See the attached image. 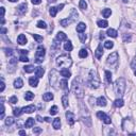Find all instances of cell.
Here are the masks:
<instances>
[{
  "label": "cell",
  "mask_w": 136,
  "mask_h": 136,
  "mask_svg": "<svg viewBox=\"0 0 136 136\" xmlns=\"http://www.w3.org/2000/svg\"><path fill=\"white\" fill-rule=\"evenodd\" d=\"M71 90L78 98H82L84 96V86L81 82L80 78L74 79L71 83Z\"/></svg>",
  "instance_id": "6da1fadb"
},
{
  "label": "cell",
  "mask_w": 136,
  "mask_h": 136,
  "mask_svg": "<svg viewBox=\"0 0 136 136\" xmlns=\"http://www.w3.org/2000/svg\"><path fill=\"white\" fill-rule=\"evenodd\" d=\"M125 80L123 78H118L115 83H114V92H115V95L118 98H121L122 96L124 95V92H125Z\"/></svg>",
  "instance_id": "7a4b0ae2"
},
{
  "label": "cell",
  "mask_w": 136,
  "mask_h": 136,
  "mask_svg": "<svg viewBox=\"0 0 136 136\" xmlns=\"http://www.w3.org/2000/svg\"><path fill=\"white\" fill-rule=\"evenodd\" d=\"M56 65L63 69H68L72 65V60L68 54H62L56 58Z\"/></svg>",
  "instance_id": "3957f363"
},
{
  "label": "cell",
  "mask_w": 136,
  "mask_h": 136,
  "mask_svg": "<svg viewBox=\"0 0 136 136\" xmlns=\"http://www.w3.org/2000/svg\"><path fill=\"white\" fill-rule=\"evenodd\" d=\"M88 85L90 88L96 89L100 86V79L98 77V74L95 70H90L89 71V76H88Z\"/></svg>",
  "instance_id": "277c9868"
},
{
  "label": "cell",
  "mask_w": 136,
  "mask_h": 136,
  "mask_svg": "<svg viewBox=\"0 0 136 136\" xmlns=\"http://www.w3.org/2000/svg\"><path fill=\"white\" fill-rule=\"evenodd\" d=\"M78 16H79L78 12H77L75 9H72L70 16L68 17V18H65V19H62V20H61V26H62V27H67V26H69L71 22H74L75 20L78 19Z\"/></svg>",
  "instance_id": "5b68a950"
},
{
  "label": "cell",
  "mask_w": 136,
  "mask_h": 136,
  "mask_svg": "<svg viewBox=\"0 0 136 136\" xmlns=\"http://www.w3.org/2000/svg\"><path fill=\"white\" fill-rule=\"evenodd\" d=\"M49 81H50V84L51 86L56 88V84L60 83V80H58V72L55 69H52L51 72L49 74Z\"/></svg>",
  "instance_id": "8992f818"
},
{
  "label": "cell",
  "mask_w": 136,
  "mask_h": 136,
  "mask_svg": "<svg viewBox=\"0 0 136 136\" xmlns=\"http://www.w3.org/2000/svg\"><path fill=\"white\" fill-rule=\"evenodd\" d=\"M45 54H46V49H45V47H43V46H39L38 48H37V51H36V53H35V62L36 63H42L44 60V56H45Z\"/></svg>",
  "instance_id": "52a82bcc"
},
{
  "label": "cell",
  "mask_w": 136,
  "mask_h": 136,
  "mask_svg": "<svg viewBox=\"0 0 136 136\" xmlns=\"http://www.w3.org/2000/svg\"><path fill=\"white\" fill-rule=\"evenodd\" d=\"M117 62H118V53L115 51V52H113V53H111L110 55H108L106 63L108 65H111V66H114V65L117 64Z\"/></svg>",
  "instance_id": "ba28073f"
},
{
  "label": "cell",
  "mask_w": 136,
  "mask_h": 136,
  "mask_svg": "<svg viewBox=\"0 0 136 136\" xmlns=\"http://www.w3.org/2000/svg\"><path fill=\"white\" fill-rule=\"evenodd\" d=\"M133 128H134V123H133L132 120H131L130 118L123 119V122H122V129H123L124 131H128V132L130 133V131Z\"/></svg>",
  "instance_id": "9c48e42d"
},
{
  "label": "cell",
  "mask_w": 136,
  "mask_h": 136,
  "mask_svg": "<svg viewBox=\"0 0 136 136\" xmlns=\"http://www.w3.org/2000/svg\"><path fill=\"white\" fill-rule=\"evenodd\" d=\"M97 117H98L99 119H101L105 124H110L111 122H112L110 116H107L105 113H103V112H98L97 113Z\"/></svg>",
  "instance_id": "30bf717a"
},
{
  "label": "cell",
  "mask_w": 136,
  "mask_h": 136,
  "mask_svg": "<svg viewBox=\"0 0 136 136\" xmlns=\"http://www.w3.org/2000/svg\"><path fill=\"white\" fill-rule=\"evenodd\" d=\"M17 14H19V15H24L26 14V12H27V9H28V4H27L26 2L25 3H21L19 4L17 8Z\"/></svg>",
  "instance_id": "8fae6325"
},
{
  "label": "cell",
  "mask_w": 136,
  "mask_h": 136,
  "mask_svg": "<svg viewBox=\"0 0 136 136\" xmlns=\"http://www.w3.org/2000/svg\"><path fill=\"white\" fill-rule=\"evenodd\" d=\"M66 118H67V122L69 123L70 125H74L75 121H76V118H75V114L74 113H71L69 111L66 112Z\"/></svg>",
  "instance_id": "7c38bea8"
},
{
  "label": "cell",
  "mask_w": 136,
  "mask_h": 136,
  "mask_svg": "<svg viewBox=\"0 0 136 136\" xmlns=\"http://www.w3.org/2000/svg\"><path fill=\"white\" fill-rule=\"evenodd\" d=\"M95 55H96V57L98 58V60H100V58L102 57V55H103V49H102V45H101V44H99L98 48L96 49Z\"/></svg>",
  "instance_id": "4fadbf2b"
},
{
  "label": "cell",
  "mask_w": 136,
  "mask_h": 136,
  "mask_svg": "<svg viewBox=\"0 0 136 136\" xmlns=\"http://www.w3.org/2000/svg\"><path fill=\"white\" fill-rule=\"evenodd\" d=\"M36 110V107L34 105H28V106H25L22 107V113H27V114H31Z\"/></svg>",
  "instance_id": "5bb4252c"
},
{
  "label": "cell",
  "mask_w": 136,
  "mask_h": 136,
  "mask_svg": "<svg viewBox=\"0 0 136 136\" xmlns=\"http://www.w3.org/2000/svg\"><path fill=\"white\" fill-rule=\"evenodd\" d=\"M96 102H97V105H99V106H106V104H107L106 99L104 98L103 96L99 97L97 100H96Z\"/></svg>",
  "instance_id": "9a60e30c"
},
{
  "label": "cell",
  "mask_w": 136,
  "mask_h": 136,
  "mask_svg": "<svg viewBox=\"0 0 136 136\" xmlns=\"http://www.w3.org/2000/svg\"><path fill=\"white\" fill-rule=\"evenodd\" d=\"M29 84H30V86H32V87H36V86L38 85V78L37 77H31L29 79Z\"/></svg>",
  "instance_id": "2e32d148"
},
{
  "label": "cell",
  "mask_w": 136,
  "mask_h": 136,
  "mask_svg": "<svg viewBox=\"0 0 136 136\" xmlns=\"http://www.w3.org/2000/svg\"><path fill=\"white\" fill-rule=\"evenodd\" d=\"M45 74V70H44V68L43 67H37L35 69V77H37V78H43V76Z\"/></svg>",
  "instance_id": "e0dca14e"
},
{
  "label": "cell",
  "mask_w": 136,
  "mask_h": 136,
  "mask_svg": "<svg viewBox=\"0 0 136 136\" xmlns=\"http://www.w3.org/2000/svg\"><path fill=\"white\" fill-rule=\"evenodd\" d=\"M17 43L19 44V45H26V44H27V37H26V35H24V34L18 35Z\"/></svg>",
  "instance_id": "ac0fdd59"
},
{
  "label": "cell",
  "mask_w": 136,
  "mask_h": 136,
  "mask_svg": "<svg viewBox=\"0 0 136 136\" xmlns=\"http://www.w3.org/2000/svg\"><path fill=\"white\" fill-rule=\"evenodd\" d=\"M85 29H86V25L84 24V22H79L78 26H77V28H76L77 32H79V33H82V32H84Z\"/></svg>",
  "instance_id": "d6986e66"
},
{
  "label": "cell",
  "mask_w": 136,
  "mask_h": 136,
  "mask_svg": "<svg viewBox=\"0 0 136 136\" xmlns=\"http://www.w3.org/2000/svg\"><path fill=\"white\" fill-rule=\"evenodd\" d=\"M24 86V81H22L20 78H17L14 81V87L15 88H21Z\"/></svg>",
  "instance_id": "ffe728a7"
},
{
  "label": "cell",
  "mask_w": 136,
  "mask_h": 136,
  "mask_svg": "<svg viewBox=\"0 0 136 136\" xmlns=\"http://www.w3.org/2000/svg\"><path fill=\"white\" fill-rule=\"evenodd\" d=\"M66 38H67V36H66V34L64 33V32H58L57 34H56V39L58 40V42H63V40H66Z\"/></svg>",
  "instance_id": "44dd1931"
},
{
  "label": "cell",
  "mask_w": 136,
  "mask_h": 136,
  "mask_svg": "<svg viewBox=\"0 0 136 136\" xmlns=\"http://www.w3.org/2000/svg\"><path fill=\"white\" fill-rule=\"evenodd\" d=\"M52 125L55 130H58L61 126V119L60 118H54V120L52 121Z\"/></svg>",
  "instance_id": "7402d4cb"
},
{
  "label": "cell",
  "mask_w": 136,
  "mask_h": 136,
  "mask_svg": "<svg viewBox=\"0 0 136 136\" xmlns=\"http://www.w3.org/2000/svg\"><path fill=\"white\" fill-rule=\"evenodd\" d=\"M106 34L108 35V36H111V37H117V35H118V32H117V31L115 30V29H108L107 30V32H106Z\"/></svg>",
  "instance_id": "603a6c76"
},
{
  "label": "cell",
  "mask_w": 136,
  "mask_h": 136,
  "mask_svg": "<svg viewBox=\"0 0 136 136\" xmlns=\"http://www.w3.org/2000/svg\"><path fill=\"white\" fill-rule=\"evenodd\" d=\"M60 75H61L62 77H64V78H66V79L70 78V76H71L70 71L68 70V69H62V70L60 71Z\"/></svg>",
  "instance_id": "cb8c5ba5"
},
{
  "label": "cell",
  "mask_w": 136,
  "mask_h": 136,
  "mask_svg": "<svg viewBox=\"0 0 136 136\" xmlns=\"http://www.w3.org/2000/svg\"><path fill=\"white\" fill-rule=\"evenodd\" d=\"M53 99V95L51 93H46L43 95V100L44 101H51Z\"/></svg>",
  "instance_id": "d4e9b609"
},
{
  "label": "cell",
  "mask_w": 136,
  "mask_h": 136,
  "mask_svg": "<svg viewBox=\"0 0 136 136\" xmlns=\"http://www.w3.org/2000/svg\"><path fill=\"white\" fill-rule=\"evenodd\" d=\"M123 104H124V102H123V100H122L121 98H117L116 100L114 101V105L116 107H122V106H123Z\"/></svg>",
  "instance_id": "484cf974"
},
{
  "label": "cell",
  "mask_w": 136,
  "mask_h": 136,
  "mask_svg": "<svg viewBox=\"0 0 136 136\" xmlns=\"http://www.w3.org/2000/svg\"><path fill=\"white\" fill-rule=\"evenodd\" d=\"M60 84H61V88L64 89V90H67L68 89V82H67V79H63L60 81Z\"/></svg>",
  "instance_id": "4316f807"
},
{
  "label": "cell",
  "mask_w": 136,
  "mask_h": 136,
  "mask_svg": "<svg viewBox=\"0 0 136 136\" xmlns=\"http://www.w3.org/2000/svg\"><path fill=\"white\" fill-rule=\"evenodd\" d=\"M33 125H34V118H28L27 119L26 124H25L26 128H32Z\"/></svg>",
  "instance_id": "83f0119b"
},
{
  "label": "cell",
  "mask_w": 136,
  "mask_h": 136,
  "mask_svg": "<svg viewBox=\"0 0 136 136\" xmlns=\"http://www.w3.org/2000/svg\"><path fill=\"white\" fill-rule=\"evenodd\" d=\"M14 122H15V119L13 118V117H11V116H9V117L6 118V125H8V126H11Z\"/></svg>",
  "instance_id": "f1b7e54d"
},
{
  "label": "cell",
  "mask_w": 136,
  "mask_h": 136,
  "mask_svg": "<svg viewBox=\"0 0 136 136\" xmlns=\"http://www.w3.org/2000/svg\"><path fill=\"white\" fill-rule=\"evenodd\" d=\"M97 25H98V27H100V28H106V27L108 26V22L106 21V20H98L97 21Z\"/></svg>",
  "instance_id": "f546056e"
},
{
  "label": "cell",
  "mask_w": 136,
  "mask_h": 136,
  "mask_svg": "<svg viewBox=\"0 0 136 136\" xmlns=\"http://www.w3.org/2000/svg\"><path fill=\"white\" fill-rule=\"evenodd\" d=\"M87 55H88V52H87V50H86V49H81V50L79 51V56H80L81 58L87 57Z\"/></svg>",
  "instance_id": "4dcf8cb0"
},
{
  "label": "cell",
  "mask_w": 136,
  "mask_h": 136,
  "mask_svg": "<svg viewBox=\"0 0 136 136\" xmlns=\"http://www.w3.org/2000/svg\"><path fill=\"white\" fill-rule=\"evenodd\" d=\"M111 14H112L111 9H104V10L102 11V15H103V17H105V18H108L111 16Z\"/></svg>",
  "instance_id": "1f68e13d"
},
{
  "label": "cell",
  "mask_w": 136,
  "mask_h": 136,
  "mask_svg": "<svg viewBox=\"0 0 136 136\" xmlns=\"http://www.w3.org/2000/svg\"><path fill=\"white\" fill-rule=\"evenodd\" d=\"M33 98H34V94H33V93H31V92H27V93L25 94V99H26L27 101H31Z\"/></svg>",
  "instance_id": "d6a6232c"
},
{
  "label": "cell",
  "mask_w": 136,
  "mask_h": 136,
  "mask_svg": "<svg viewBox=\"0 0 136 136\" xmlns=\"http://www.w3.org/2000/svg\"><path fill=\"white\" fill-rule=\"evenodd\" d=\"M56 13H57V8L51 7L50 10H49V14L51 15V17H55V16H56Z\"/></svg>",
  "instance_id": "836d02e7"
},
{
  "label": "cell",
  "mask_w": 136,
  "mask_h": 136,
  "mask_svg": "<svg viewBox=\"0 0 136 136\" xmlns=\"http://www.w3.org/2000/svg\"><path fill=\"white\" fill-rule=\"evenodd\" d=\"M64 49L66 51H71L72 50V44L69 42V40H67V42L64 44Z\"/></svg>",
  "instance_id": "e575fe53"
},
{
  "label": "cell",
  "mask_w": 136,
  "mask_h": 136,
  "mask_svg": "<svg viewBox=\"0 0 136 136\" xmlns=\"http://www.w3.org/2000/svg\"><path fill=\"white\" fill-rule=\"evenodd\" d=\"M13 114H14V116L18 117L20 116L22 114V108H19V107H15L14 110H13Z\"/></svg>",
  "instance_id": "d590c367"
},
{
  "label": "cell",
  "mask_w": 136,
  "mask_h": 136,
  "mask_svg": "<svg viewBox=\"0 0 136 136\" xmlns=\"http://www.w3.org/2000/svg\"><path fill=\"white\" fill-rule=\"evenodd\" d=\"M24 70L27 72V74H31V72L34 71V66H32V65L25 66V67H24Z\"/></svg>",
  "instance_id": "8d00e7d4"
},
{
  "label": "cell",
  "mask_w": 136,
  "mask_h": 136,
  "mask_svg": "<svg viewBox=\"0 0 136 136\" xmlns=\"http://www.w3.org/2000/svg\"><path fill=\"white\" fill-rule=\"evenodd\" d=\"M62 103H63V106L67 107L68 106V95H64L62 97Z\"/></svg>",
  "instance_id": "74e56055"
},
{
  "label": "cell",
  "mask_w": 136,
  "mask_h": 136,
  "mask_svg": "<svg viewBox=\"0 0 136 136\" xmlns=\"http://www.w3.org/2000/svg\"><path fill=\"white\" fill-rule=\"evenodd\" d=\"M105 78H106V81H107V83H112V74H111V71H108V70H105Z\"/></svg>",
  "instance_id": "f35d334b"
},
{
  "label": "cell",
  "mask_w": 136,
  "mask_h": 136,
  "mask_svg": "<svg viewBox=\"0 0 136 136\" xmlns=\"http://www.w3.org/2000/svg\"><path fill=\"white\" fill-rule=\"evenodd\" d=\"M104 47H105L106 49H112L113 47H114V43L111 42V40H106V42L104 43Z\"/></svg>",
  "instance_id": "ab89813d"
},
{
  "label": "cell",
  "mask_w": 136,
  "mask_h": 136,
  "mask_svg": "<svg viewBox=\"0 0 136 136\" xmlns=\"http://www.w3.org/2000/svg\"><path fill=\"white\" fill-rule=\"evenodd\" d=\"M37 27L39 29H46L47 28V24L45 21H43V20H39L37 22Z\"/></svg>",
  "instance_id": "60d3db41"
},
{
  "label": "cell",
  "mask_w": 136,
  "mask_h": 136,
  "mask_svg": "<svg viewBox=\"0 0 136 136\" xmlns=\"http://www.w3.org/2000/svg\"><path fill=\"white\" fill-rule=\"evenodd\" d=\"M79 7H80V9H82V10H85V9H87V3H86L85 0H80Z\"/></svg>",
  "instance_id": "b9f144b4"
},
{
  "label": "cell",
  "mask_w": 136,
  "mask_h": 136,
  "mask_svg": "<svg viewBox=\"0 0 136 136\" xmlns=\"http://www.w3.org/2000/svg\"><path fill=\"white\" fill-rule=\"evenodd\" d=\"M79 38H80V40H81V43H85L86 39H87V35L83 34V32H82V33L79 34Z\"/></svg>",
  "instance_id": "7bdbcfd3"
},
{
  "label": "cell",
  "mask_w": 136,
  "mask_h": 136,
  "mask_svg": "<svg viewBox=\"0 0 136 136\" xmlns=\"http://www.w3.org/2000/svg\"><path fill=\"white\" fill-rule=\"evenodd\" d=\"M132 39V35L131 34H123V40L125 43H130Z\"/></svg>",
  "instance_id": "ee69618b"
},
{
  "label": "cell",
  "mask_w": 136,
  "mask_h": 136,
  "mask_svg": "<svg viewBox=\"0 0 136 136\" xmlns=\"http://www.w3.org/2000/svg\"><path fill=\"white\" fill-rule=\"evenodd\" d=\"M33 38H34L37 43H42V42H43V36H40V35H38V34H33Z\"/></svg>",
  "instance_id": "f6af8a7d"
},
{
  "label": "cell",
  "mask_w": 136,
  "mask_h": 136,
  "mask_svg": "<svg viewBox=\"0 0 136 136\" xmlns=\"http://www.w3.org/2000/svg\"><path fill=\"white\" fill-rule=\"evenodd\" d=\"M49 112H50L51 115H56V114H57V106H56V105H53V106L50 108V111H49Z\"/></svg>",
  "instance_id": "bcb514c9"
},
{
  "label": "cell",
  "mask_w": 136,
  "mask_h": 136,
  "mask_svg": "<svg viewBox=\"0 0 136 136\" xmlns=\"http://www.w3.org/2000/svg\"><path fill=\"white\" fill-rule=\"evenodd\" d=\"M9 102H11L12 104H16L18 102V99H17L16 96H12L10 99H9Z\"/></svg>",
  "instance_id": "7dc6e473"
},
{
  "label": "cell",
  "mask_w": 136,
  "mask_h": 136,
  "mask_svg": "<svg viewBox=\"0 0 136 136\" xmlns=\"http://www.w3.org/2000/svg\"><path fill=\"white\" fill-rule=\"evenodd\" d=\"M19 61H21V62H29V57L27 55H20Z\"/></svg>",
  "instance_id": "c3c4849f"
},
{
  "label": "cell",
  "mask_w": 136,
  "mask_h": 136,
  "mask_svg": "<svg viewBox=\"0 0 136 136\" xmlns=\"http://www.w3.org/2000/svg\"><path fill=\"white\" fill-rule=\"evenodd\" d=\"M40 132H42V129L40 128H34L33 129V133L34 134H39Z\"/></svg>",
  "instance_id": "681fc988"
},
{
  "label": "cell",
  "mask_w": 136,
  "mask_h": 136,
  "mask_svg": "<svg viewBox=\"0 0 136 136\" xmlns=\"http://www.w3.org/2000/svg\"><path fill=\"white\" fill-rule=\"evenodd\" d=\"M31 1H32L34 6H38V4H40V2H42V0H31Z\"/></svg>",
  "instance_id": "f907efd6"
},
{
  "label": "cell",
  "mask_w": 136,
  "mask_h": 136,
  "mask_svg": "<svg viewBox=\"0 0 136 136\" xmlns=\"http://www.w3.org/2000/svg\"><path fill=\"white\" fill-rule=\"evenodd\" d=\"M4 88H6V84H4V82H3V80H2V82H1V88H0V92H3L4 90Z\"/></svg>",
  "instance_id": "816d5d0a"
},
{
  "label": "cell",
  "mask_w": 136,
  "mask_h": 136,
  "mask_svg": "<svg viewBox=\"0 0 136 136\" xmlns=\"http://www.w3.org/2000/svg\"><path fill=\"white\" fill-rule=\"evenodd\" d=\"M6 50V53L8 54V55H12V53H13V51L11 50V49H4Z\"/></svg>",
  "instance_id": "f5cc1de1"
},
{
  "label": "cell",
  "mask_w": 136,
  "mask_h": 136,
  "mask_svg": "<svg viewBox=\"0 0 136 136\" xmlns=\"http://www.w3.org/2000/svg\"><path fill=\"white\" fill-rule=\"evenodd\" d=\"M19 52H20L21 55H27V54H28V51H27V50H24V49H22V50H19Z\"/></svg>",
  "instance_id": "db71d44e"
},
{
  "label": "cell",
  "mask_w": 136,
  "mask_h": 136,
  "mask_svg": "<svg viewBox=\"0 0 136 136\" xmlns=\"http://www.w3.org/2000/svg\"><path fill=\"white\" fill-rule=\"evenodd\" d=\"M56 8H57V11H61L62 9L64 8V4H63V3H61V4H58V6H57Z\"/></svg>",
  "instance_id": "11a10c76"
},
{
  "label": "cell",
  "mask_w": 136,
  "mask_h": 136,
  "mask_svg": "<svg viewBox=\"0 0 136 136\" xmlns=\"http://www.w3.org/2000/svg\"><path fill=\"white\" fill-rule=\"evenodd\" d=\"M4 13H6V10H4V8L2 7V8H1V18L4 17Z\"/></svg>",
  "instance_id": "9f6ffc18"
},
{
  "label": "cell",
  "mask_w": 136,
  "mask_h": 136,
  "mask_svg": "<svg viewBox=\"0 0 136 136\" xmlns=\"http://www.w3.org/2000/svg\"><path fill=\"white\" fill-rule=\"evenodd\" d=\"M36 119H37V121H38V122H42V121L44 120V119H43V118H42V117H40L39 115L36 116Z\"/></svg>",
  "instance_id": "6f0895ef"
},
{
  "label": "cell",
  "mask_w": 136,
  "mask_h": 136,
  "mask_svg": "<svg viewBox=\"0 0 136 136\" xmlns=\"http://www.w3.org/2000/svg\"><path fill=\"white\" fill-rule=\"evenodd\" d=\"M18 134H19V135H26V131H24V130H20L19 132H18Z\"/></svg>",
  "instance_id": "680465c9"
},
{
  "label": "cell",
  "mask_w": 136,
  "mask_h": 136,
  "mask_svg": "<svg viewBox=\"0 0 136 136\" xmlns=\"http://www.w3.org/2000/svg\"><path fill=\"white\" fill-rule=\"evenodd\" d=\"M44 120H45V121H47V122H50V121H51V118H50V117H45Z\"/></svg>",
  "instance_id": "91938a15"
},
{
  "label": "cell",
  "mask_w": 136,
  "mask_h": 136,
  "mask_svg": "<svg viewBox=\"0 0 136 136\" xmlns=\"http://www.w3.org/2000/svg\"><path fill=\"white\" fill-rule=\"evenodd\" d=\"M7 32H8V30H7L6 28H2V29H1V33H2V34H4V33H7Z\"/></svg>",
  "instance_id": "94428289"
},
{
  "label": "cell",
  "mask_w": 136,
  "mask_h": 136,
  "mask_svg": "<svg viewBox=\"0 0 136 136\" xmlns=\"http://www.w3.org/2000/svg\"><path fill=\"white\" fill-rule=\"evenodd\" d=\"M100 38H101V39H103V38H104V33H101V35H100Z\"/></svg>",
  "instance_id": "6125c7cd"
},
{
  "label": "cell",
  "mask_w": 136,
  "mask_h": 136,
  "mask_svg": "<svg viewBox=\"0 0 136 136\" xmlns=\"http://www.w3.org/2000/svg\"><path fill=\"white\" fill-rule=\"evenodd\" d=\"M48 1H49V2H55L56 0H48Z\"/></svg>",
  "instance_id": "be15d7a7"
},
{
  "label": "cell",
  "mask_w": 136,
  "mask_h": 136,
  "mask_svg": "<svg viewBox=\"0 0 136 136\" xmlns=\"http://www.w3.org/2000/svg\"><path fill=\"white\" fill-rule=\"evenodd\" d=\"M9 1H11V2H16V1H18V0H9Z\"/></svg>",
  "instance_id": "e7e4bbea"
},
{
  "label": "cell",
  "mask_w": 136,
  "mask_h": 136,
  "mask_svg": "<svg viewBox=\"0 0 136 136\" xmlns=\"http://www.w3.org/2000/svg\"><path fill=\"white\" fill-rule=\"evenodd\" d=\"M122 2H124V3H126V2H128V0H122Z\"/></svg>",
  "instance_id": "03108f58"
},
{
  "label": "cell",
  "mask_w": 136,
  "mask_h": 136,
  "mask_svg": "<svg viewBox=\"0 0 136 136\" xmlns=\"http://www.w3.org/2000/svg\"><path fill=\"white\" fill-rule=\"evenodd\" d=\"M134 75H135V77H136V70H135V71H134Z\"/></svg>",
  "instance_id": "003e7915"
}]
</instances>
